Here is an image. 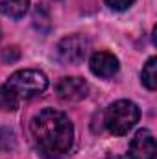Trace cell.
Listing matches in <instances>:
<instances>
[{"instance_id": "obj_1", "label": "cell", "mask_w": 157, "mask_h": 159, "mask_svg": "<svg viewBox=\"0 0 157 159\" xmlns=\"http://www.w3.org/2000/svg\"><path fill=\"white\" fill-rule=\"evenodd\" d=\"M30 133L43 159L67 157L74 144V126L70 119L63 111L52 107L39 111L32 119Z\"/></svg>"}, {"instance_id": "obj_2", "label": "cell", "mask_w": 157, "mask_h": 159, "mask_svg": "<svg viewBox=\"0 0 157 159\" xmlns=\"http://www.w3.org/2000/svg\"><path fill=\"white\" fill-rule=\"evenodd\" d=\"M6 87L19 98V100H30L43 94L48 87V78L43 70L37 69H22L13 72L7 81Z\"/></svg>"}, {"instance_id": "obj_3", "label": "cell", "mask_w": 157, "mask_h": 159, "mask_svg": "<svg viewBox=\"0 0 157 159\" xmlns=\"http://www.w3.org/2000/svg\"><path fill=\"white\" fill-rule=\"evenodd\" d=\"M139 117H141V111L131 100H117L107 107L104 115V124L109 133L126 135L139 122Z\"/></svg>"}, {"instance_id": "obj_4", "label": "cell", "mask_w": 157, "mask_h": 159, "mask_svg": "<svg viewBox=\"0 0 157 159\" xmlns=\"http://www.w3.org/2000/svg\"><path fill=\"white\" fill-rule=\"evenodd\" d=\"M89 50V41L83 35H69L57 43L56 56L63 65H78L85 59Z\"/></svg>"}, {"instance_id": "obj_5", "label": "cell", "mask_w": 157, "mask_h": 159, "mask_svg": "<svg viewBox=\"0 0 157 159\" xmlns=\"http://www.w3.org/2000/svg\"><path fill=\"white\" fill-rule=\"evenodd\" d=\"M56 93L61 100H67V102H79L83 98H87L89 94V83L83 78L78 76H67V78H61L56 85Z\"/></svg>"}, {"instance_id": "obj_6", "label": "cell", "mask_w": 157, "mask_h": 159, "mask_svg": "<svg viewBox=\"0 0 157 159\" xmlns=\"http://www.w3.org/2000/svg\"><path fill=\"white\" fill-rule=\"evenodd\" d=\"M131 159H155V137L150 129H139L129 144Z\"/></svg>"}, {"instance_id": "obj_7", "label": "cell", "mask_w": 157, "mask_h": 159, "mask_svg": "<svg viewBox=\"0 0 157 159\" xmlns=\"http://www.w3.org/2000/svg\"><path fill=\"white\" fill-rule=\"evenodd\" d=\"M89 67H91V72L98 78H113L120 69V63H118L117 56H113L111 52L100 50L91 56Z\"/></svg>"}, {"instance_id": "obj_8", "label": "cell", "mask_w": 157, "mask_h": 159, "mask_svg": "<svg viewBox=\"0 0 157 159\" xmlns=\"http://www.w3.org/2000/svg\"><path fill=\"white\" fill-rule=\"evenodd\" d=\"M30 0H0V13L9 19H20L26 15Z\"/></svg>"}, {"instance_id": "obj_9", "label": "cell", "mask_w": 157, "mask_h": 159, "mask_svg": "<svg viewBox=\"0 0 157 159\" xmlns=\"http://www.w3.org/2000/svg\"><path fill=\"white\" fill-rule=\"evenodd\" d=\"M141 81L150 91L157 89V57H150L146 61V65L142 67V72H141Z\"/></svg>"}, {"instance_id": "obj_10", "label": "cell", "mask_w": 157, "mask_h": 159, "mask_svg": "<svg viewBox=\"0 0 157 159\" xmlns=\"http://www.w3.org/2000/svg\"><path fill=\"white\" fill-rule=\"evenodd\" d=\"M19 104L20 100L4 85H0V111H6V113H13L19 109Z\"/></svg>"}, {"instance_id": "obj_11", "label": "cell", "mask_w": 157, "mask_h": 159, "mask_svg": "<svg viewBox=\"0 0 157 159\" xmlns=\"http://www.w3.org/2000/svg\"><path fill=\"white\" fill-rule=\"evenodd\" d=\"M17 144L15 133L9 128H0V152H9Z\"/></svg>"}, {"instance_id": "obj_12", "label": "cell", "mask_w": 157, "mask_h": 159, "mask_svg": "<svg viewBox=\"0 0 157 159\" xmlns=\"http://www.w3.org/2000/svg\"><path fill=\"white\" fill-rule=\"evenodd\" d=\"M19 57H20V52H19L17 46H7V48H4L2 54H0V59H2L4 63H13V61H17Z\"/></svg>"}, {"instance_id": "obj_13", "label": "cell", "mask_w": 157, "mask_h": 159, "mask_svg": "<svg viewBox=\"0 0 157 159\" xmlns=\"http://www.w3.org/2000/svg\"><path fill=\"white\" fill-rule=\"evenodd\" d=\"M133 2H135V0H105V4H107L111 9H115V11H124V9H128V7H131Z\"/></svg>"}, {"instance_id": "obj_14", "label": "cell", "mask_w": 157, "mask_h": 159, "mask_svg": "<svg viewBox=\"0 0 157 159\" xmlns=\"http://www.w3.org/2000/svg\"><path fill=\"white\" fill-rule=\"evenodd\" d=\"M0 39H2V32H0Z\"/></svg>"}]
</instances>
